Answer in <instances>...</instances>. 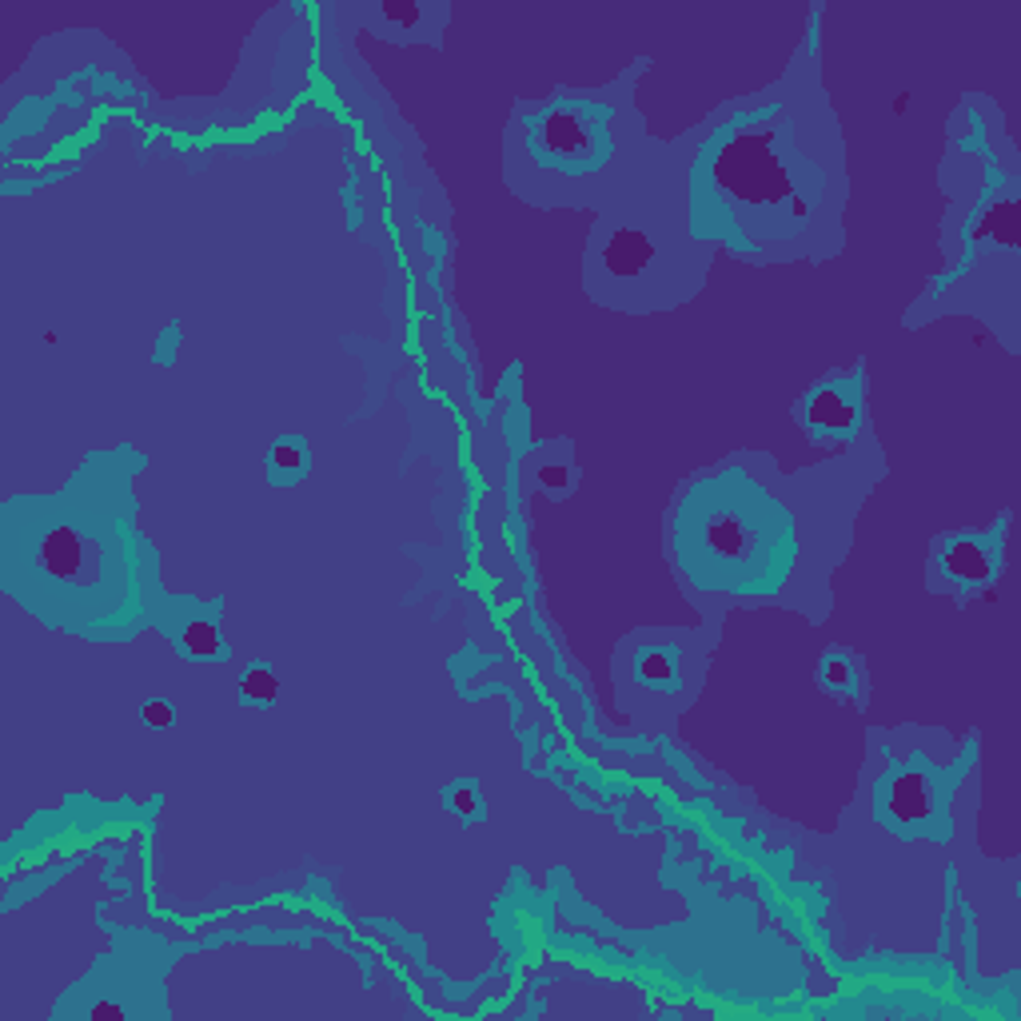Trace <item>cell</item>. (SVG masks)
<instances>
[{
    "mask_svg": "<svg viewBox=\"0 0 1021 1021\" xmlns=\"http://www.w3.org/2000/svg\"><path fill=\"white\" fill-rule=\"evenodd\" d=\"M547 148L575 160V156H587L591 152V132L571 116V112H555L547 120Z\"/></svg>",
    "mask_w": 1021,
    "mask_h": 1021,
    "instance_id": "1",
    "label": "cell"
},
{
    "mask_svg": "<svg viewBox=\"0 0 1021 1021\" xmlns=\"http://www.w3.org/2000/svg\"><path fill=\"white\" fill-rule=\"evenodd\" d=\"M890 810L898 822H918L930 814V790L918 774H906L894 782V798H890Z\"/></svg>",
    "mask_w": 1021,
    "mask_h": 1021,
    "instance_id": "2",
    "label": "cell"
},
{
    "mask_svg": "<svg viewBox=\"0 0 1021 1021\" xmlns=\"http://www.w3.org/2000/svg\"><path fill=\"white\" fill-rule=\"evenodd\" d=\"M810 419H814L818 427L838 431V427H850V423H854V407H850L838 391H818L814 403H810Z\"/></svg>",
    "mask_w": 1021,
    "mask_h": 1021,
    "instance_id": "3",
    "label": "cell"
},
{
    "mask_svg": "<svg viewBox=\"0 0 1021 1021\" xmlns=\"http://www.w3.org/2000/svg\"><path fill=\"white\" fill-rule=\"evenodd\" d=\"M946 571L954 579H982L990 571V559H986V551L978 543H954L946 551Z\"/></svg>",
    "mask_w": 1021,
    "mask_h": 1021,
    "instance_id": "4",
    "label": "cell"
},
{
    "mask_svg": "<svg viewBox=\"0 0 1021 1021\" xmlns=\"http://www.w3.org/2000/svg\"><path fill=\"white\" fill-rule=\"evenodd\" d=\"M184 651L192 655V659H216L220 655V631H216V623H208V619H192L188 627H184Z\"/></svg>",
    "mask_w": 1021,
    "mask_h": 1021,
    "instance_id": "5",
    "label": "cell"
},
{
    "mask_svg": "<svg viewBox=\"0 0 1021 1021\" xmlns=\"http://www.w3.org/2000/svg\"><path fill=\"white\" fill-rule=\"evenodd\" d=\"M276 694H280L276 671H268V667H248V671H244V679H240V698H244V702H252V706L260 702V706H264V702H272Z\"/></svg>",
    "mask_w": 1021,
    "mask_h": 1021,
    "instance_id": "6",
    "label": "cell"
},
{
    "mask_svg": "<svg viewBox=\"0 0 1021 1021\" xmlns=\"http://www.w3.org/2000/svg\"><path fill=\"white\" fill-rule=\"evenodd\" d=\"M304 467H308V451H304L296 439H280V443L272 447V471H276L280 479H296Z\"/></svg>",
    "mask_w": 1021,
    "mask_h": 1021,
    "instance_id": "7",
    "label": "cell"
},
{
    "mask_svg": "<svg viewBox=\"0 0 1021 1021\" xmlns=\"http://www.w3.org/2000/svg\"><path fill=\"white\" fill-rule=\"evenodd\" d=\"M140 714H144V726H172V722H176V710H172V702H164V698H148Z\"/></svg>",
    "mask_w": 1021,
    "mask_h": 1021,
    "instance_id": "8",
    "label": "cell"
},
{
    "mask_svg": "<svg viewBox=\"0 0 1021 1021\" xmlns=\"http://www.w3.org/2000/svg\"><path fill=\"white\" fill-rule=\"evenodd\" d=\"M822 679H826V686L846 690V686H850V663H846V659H826V663H822Z\"/></svg>",
    "mask_w": 1021,
    "mask_h": 1021,
    "instance_id": "9",
    "label": "cell"
},
{
    "mask_svg": "<svg viewBox=\"0 0 1021 1021\" xmlns=\"http://www.w3.org/2000/svg\"><path fill=\"white\" fill-rule=\"evenodd\" d=\"M383 16H387V20H399V24H415V20H419V8H399V4H383Z\"/></svg>",
    "mask_w": 1021,
    "mask_h": 1021,
    "instance_id": "10",
    "label": "cell"
},
{
    "mask_svg": "<svg viewBox=\"0 0 1021 1021\" xmlns=\"http://www.w3.org/2000/svg\"><path fill=\"white\" fill-rule=\"evenodd\" d=\"M451 806H455L463 818H475V810H479V802H475V794H471V790H459V794L451 798Z\"/></svg>",
    "mask_w": 1021,
    "mask_h": 1021,
    "instance_id": "11",
    "label": "cell"
}]
</instances>
